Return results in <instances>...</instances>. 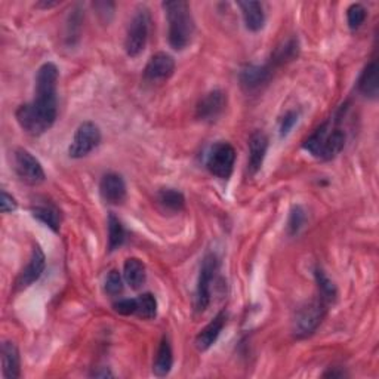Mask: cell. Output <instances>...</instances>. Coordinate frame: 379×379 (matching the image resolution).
Listing matches in <instances>:
<instances>
[{"label":"cell","instance_id":"1","mask_svg":"<svg viewBox=\"0 0 379 379\" xmlns=\"http://www.w3.org/2000/svg\"><path fill=\"white\" fill-rule=\"evenodd\" d=\"M163 9L167 18V40L175 51L186 49L194 36V20L190 5L184 0L165 2Z\"/></svg>","mask_w":379,"mask_h":379},{"label":"cell","instance_id":"2","mask_svg":"<svg viewBox=\"0 0 379 379\" xmlns=\"http://www.w3.org/2000/svg\"><path fill=\"white\" fill-rule=\"evenodd\" d=\"M60 72L58 67L53 63H45L40 65L36 75L34 86V101L33 104L44 111L45 115L57 119L58 116V103H57V86H58Z\"/></svg>","mask_w":379,"mask_h":379},{"label":"cell","instance_id":"3","mask_svg":"<svg viewBox=\"0 0 379 379\" xmlns=\"http://www.w3.org/2000/svg\"><path fill=\"white\" fill-rule=\"evenodd\" d=\"M328 305L320 297L302 305L293 320V335L297 338H307L314 333L326 316Z\"/></svg>","mask_w":379,"mask_h":379},{"label":"cell","instance_id":"4","mask_svg":"<svg viewBox=\"0 0 379 379\" xmlns=\"http://www.w3.org/2000/svg\"><path fill=\"white\" fill-rule=\"evenodd\" d=\"M150 32V13L148 9L141 6L138 8L135 15L132 17L128 32L124 37V51L128 57L135 58L141 53L147 45Z\"/></svg>","mask_w":379,"mask_h":379},{"label":"cell","instance_id":"5","mask_svg":"<svg viewBox=\"0 0 379 379\" xmlns=\"http://www.w3.org/2000/svg\"><path fill=\"white\" fill-rule=\"evenodd\" d=\"M15 119L18 122V124L21 126V129L33 136H39L41 134H45L46 131H49L55 120L48 115H45L44 111H40L33 103H27L23 104L17 108L15 111Z\"/></svg>","mask_w":379,"mask_h":379},{"label":"cell","instance_id":"6","mask_svg":"<svg viewBox=\"0 0 379 379\" xmlns=\"http://www.w3.org/2000/svg\"><path fill=\"white\" fill-rule=\"evenodd\" d=\"M236 163V150L229 143H217L210 147L206 159L207 171L217 178L229 179Z\"/></svg>","mask_w":379,"mask_h":379},{"label":"cell","instance_id":"7","mask_svg":"<svg viewBox=\"0 0 379 379\" xmlns=\"http://www.w3.org/2000/svg\"><path fill=\"white\" fill-rule=\"evenodd\" d=\"M13 171L18 178L29 186H39L45 181L46 175L40 162L33 156L30 151L24 148H17L13 151Z\"/></svg>","mask_w":379,"mask_h":379},{"label":"cell","instance_id":"8","mask_svg":"<svg viewBox=\"0 0 379 379\" xmlns=\"http://www.w3.org/2000/svg\"><path fill=\"white\" fill-rule=\"evenodd\" d=\"M101 143V131L94 122H83L76 134L72 144L68 147L70 158L82 159L95 150Z\"/></svg>","mask_w":379,"mask_h":379},{"label":"cell","instance_id":"9","mask_svg":"<svg viewBox=\"0 0 379 379\" xmlns=\"http://www.w3.org/2000/svg\"><path fill=\"white\" fill-rule=\"evenodd\" d=\"M218 270V259L214 254H207L203 258L202 269L199 274V282H198V290H195V308L198 311L203 313L209 302L210 297H212V292H210V286L214 283V278Z\"/></svg>","mask_w":379,"mask_h":379},{"label":"cell","instance_id":"10","mask_svg":"<svg viewBox=\"0 0 379 379\" xmlns=\"http://www.w3.org/2000/svg\"><path fill=\"white\" fill-rule=\"evenodd\" d=\"M227 107V94L215 89L200 98L195 105V117L202 122H215Z\"/></svg>","mask_w":379,"mask_h":379},{"label":"cell","instance_id":"11","mask_svg":"<svg viewBox=\"0 0 379 379\" xmlns=\"http://www.w3.org/2000/svg\"><path fill=\"white\" fill-rule=\"evenodd\" d=\"M175 72V60L166 52H158L148 60L144 68V79L151 83H160L169 79Z\"/></svg>","mask_w":379,"mask_h":379},{"label":"cell","instance_id":"12","mask_svg":"<svg viewBox=\"0 0 379 379\" xmlns=\"http://www.w3.org/2000/svg\"><path fill=\"white\" fill-rule=\"evenodd\" d=\"M45 266H46V257L44 254V250H41L40 246H34L29 264L25 265V269L20 273L17 278L15 289L23 290L32 286L34 282H37L40 276L44 274Z\"/></svg>","mask_w":379,"mask_h":379},{"label":"cell","instance_id":"13","mask_svg":"<svg viewBox=\"0 0 379 379\" xmlns=\"http://www.w3.org/2000/svg\"><path fill=\"white\" fill-rule=\"evenodd\" d=\"M100 194L108 205H122L128 195L124 179L119 174H107L100 182Z\"/></svg>","mask_w":379,"mask_h":379},{"label":"cell","instance_id":"14","mask_svg":"<svg viewBox=\"0 0 379 379\" xmlns=\"http://www.w3.org/2000/svg\"><path fill=\"white\" fill-rule=\"evenodd\" d=\"M273 68L270 65H246L242 68L240 76V85L245 91L248 92H254L258 91L261 86H264L266 82L271 77Z\"/></svg>","mask_w":379,"mask_h":379},{"label":"cell","instance_id":"15","mask_svg":"<svg viewBox=\"0 0 379 379\" xmlns=\"http://www.w3.org/2000/svg\"><path fill=\"white\" fill-rule=\"evenodd\" d=\"M226 313L221 311L218 313L212 320H210L207 325L199 332V335L195 336V348H198L200 353H203V351H207L210 347H212L218 336L221 335L224 326H226Z\"/></svg>","mask_w":379,"mask_h":379},{"label":"cell","instance_id":"16","mask_svg":"<svg viewBox=\"0 0 379 379\" xmlns=\"http://www.w3.org/2000/svg\"><path fill=\"white\" fill-rule=\"evenodd\" d=\"M266 150H269V138L261 131H255L249 138V171L257 174L264 163Z\"/></svg>","mask_w":379,"mask_h":379},{"label":"cell","instance_id":"17","mask_svg":"<svg viewBox=\"0 0 379 379\" xmlns=\"http://www.w3.org/2000/svg\"><path fill=\"white\" fill-rule=\"evenodd\" d=\"M2 368L6 379H18L21 376L20 351L12 341H6L2 345Z\"/></svg>","mask_w":379,"mask_h":379},{"label":"cell","instance_id":"18","mask_svg":"<svg viewBox=\"0 0 379 379\" xmlns=\"http://www.w3.org/2000/svg\"><path fill=\"white\" fill-rule=\"evenodd\" d=\"M357 88L361 95L369 100H376L379 94V77H378V64L376 61L369 63L360 75Z\"/></svg>","mask_w":379,"mask_h":379},{"label":"cell","instance_id":"19","mask_svg":"<svg viewBox=\"0 0 379 379\" xmlns=\"http://www.w3.org/2000/svg\"><path fill=\"white\" fill-rule=\"evenodd\" d=\"M238 8L242 11L243 21L249 32H259L265 24L264 8L259 2H238Z\"/></svg>","mask_w":379,"mask_h":379},{"label":"cell","instance_id":"20","mask_svg":"<svg viewBox=\"0 0 379 379\" xmlns=\"http://www.w3.org/2000/svg\"><path fill=\"white\" fill-rule=\"evenodd\" d=\"M123 278L126 285L131 286V289L134 290L141 289L147 278L146 265L143 264V261H139L138 258L126 259L123 265Z\"/></svg>","mask_w":379,"mask_h":379},{"label":"cell","instance_id":"21","mask_svg":"<svg viewBox=\"0 0 379 379\" xmlns=\"http://www.w3.org/2000/svg\"><path fill=\"white\" fill-rule=\"evenodd\" d=\"M174 366V353H172V347L169 340L163 336V340L160 341V345L158 348V354H156V360L153 363V373L163 378L169 375V372L172 371Z\"/></svg>","mask_w":379,"mask_h":379},{"label":"cell","instance_id":"22","mask_svg":"<svg viewBox=\"0 0 379 379\" xmlns=\"http://www.w3.org/2000/svg\"><path fill=\"white\" fill-rule=\"evenodd\" d=\"M156 200L163 212L167 214H179L186 206L184 195L174 188H162L156 195Z\"/></svg>","mask_w":379,"mask_h":379},{"label":"cell","instance_id":"23","mask_svg":"<svg viewBox=\"0 0 379 379\" xmlns=\"http://www.w3.org/2000/svg\"><path fill=\"white\" fill-rule=\"evenodd\" d=\"M345 146V134L341 129H333L329 131L325 143H323V147L320 150L319 159L320 160H332L335 159L338 154L344 150Z\"/></svg>","mask_w":379,"mask_h":379},{"label":"cell","instance_id":"24","mask_svg":"<svg viewBox=\"0 0 379 379\" xmlns=\"http://www.w3.org/2000/svg\"><path fill=\"white\" fill-rule=\"evenodd\" d=\"M32 214L34 218L41 221L44 224L52 230V231H60V224H61V214L60 210L55 207L53 205H37L32 207Z\"/></svg>","mask_w":379,"mask_h":379},{"label":"cell","instance_id":"25","mask_svg":"<svg viewBox=\"0 0 379 379\" xmlns=\"http://www.w3.org/2000/svg\"><path fill=\"white\" fill-rule=\"evenodd\" d=\"M298 52H300V45H298V40L297 39H288L286 41H283L282 45L277 46L273 57H271V68L273 67H277V65H282L285 63H289L292 60H295L298 57Z\"/></svg>","mask_w":379,"mask_h":379},{"label":"cell","instance_id":"26","mask_svg":"<svg viewBox=\"0 0 379 379\" xmlns=\"http://www.w3.org/2000/svg\"><path fill=\"white\" fill-rule=\"evenodd\" d=\"M136 300V316L144 320H151L158 316V301L154 295L147 292L139 295Z\"/></svg>","mask_w":379,"mask_h":379},{"label":"cell","instance_id":"27","mask_svg":"<svg viewBox=\"0 0 379 379\" xmlns=\"http://www.w3.org/2000/svg\"><path fill=\"white\" fill-rule=\"evenodd\" d=\"M329 134V122H325L321 126H319V128L308 136L305 139L304 143V148L311 154V156L317 158L319 159V154H320V150L323 147V143H325V139Z\"/></svg>","mask_w":379,"mask_h":379},{"label":"cell","instance_id":"28","mask_svg":"<svg viewBox=\"0 0 379 379\" xmlns=\"http://www.w3.org/2000/svg\"><path fill=\"white\" fill-rule=\"evenodd\" d=\"M314 276H316V282L319 285L320 298L325 302H328V304H332L336 300V295H338L336 286L333 285L332 280L328 277V274L323 271L321 269H316Z\"/></svg>","mask_w":379,"mask_h":379},{"label":"cell","instance_id":"29","mask_svg":"<svg viewBox=\"0 0 379 379\" xmlns=\"http://www.w3.org/2000/svg\"><path fill=\"white\" fill-rule=\"evenodd\" d=\"M124 242V229L115 214L108 215V250L113 252Z\"/></svg>","mask_w":379,"mask_h":379},{"label":"cell","instance_id":"30","mask_svg":"<svg viewBox=\"0 0 379 379\" xmlns=\"http://www.w3.org/2000/svg\"><path fill=\"white\" fill-rule=\"evenodd\" d=\"M366 8L360 4H353L347 9V23L351 30H359L363 25V23L366 21Z\"/></svg>","mask_w":379,"mask_h":379},{"label":"cell","instance_id":"31","mask_svg":"<svg viewBox=\"0 0 379 379\" xmlns=\"http://www.w3.org/2000/svg\"><path fill=\"white\" fill-rule=\"evenodd\" d=\"M305 219H307L305 210L301 206H293L290 210L289 221H288V233L290 236L298 234L300 230L304 227Z\"/></svg>","mask_w":379,"mask_h":379},{"label":"cell","instance_id":"32","mask_svg":"<svg viewBox=\"0 0 379 379\" xmlns=\"http://www.w3.org/2000/svg\"><path fill=\"white\" fill-rule=\"evenodd\" d=\"M123 288V277L120 276V273L116 270L110 271L105 278V292L110 297H117V295H122Z\"/></svg>","mask_w":379,"mask_h":379},{"label":"cell","instance_id":"33","mask_svg":"<svg viewBox=\"0 0 379 379\" xmlns=\"http://www.w3.org/2000/svg\"><path fill=\"white\" fill-rule=\"evenodd\" d=\"M297 122H298V113H297V111H293V110L288 111V113L283 116L282 122H280V136H282V138L286 136L292 131L293 126L297 124Z\"/></svg>","mask_w":379,"mask_h":379},{"label":"cell","instance_id":"34","mask_svg":"<svg viewBox=\"0 0 379 379\" xmlns=\"http://www.w3.org/2000/svg\"><path fill=\"white\" fill-rule=\"evenodd\" d=\"M115 311L122 316H132L136 313V300H120L113 305Z\"/></svg>","mask_w":379,"mask_h":379},{"label":"cell","instance_id":"35","mask_svg":"<svg viewBox=\"0 0 379 379\" xmlns=\"http://www.w3.org/2000/svg\"><path fill=\"white\" fill-rule=\"evenodd\" d=\"M18 205L15 202V199L12 198L11 194H8L5 190L2 191V200H0V209H2L4 214H9L13 212V210H17Z\"/></svg>","mask_w":379,"mask_h":379},{"label":"cell","instance_id":"36","mask_svg":"<svg viewBox=\"0 0 379 379\" xmlns=\"http://www.w3.org/2000/svg\"><path fill=\"white\" fill-rule=\"evenodd\" d=\"M323 376L325 378H344L345 376V372L344 371H336V369H332L326 373H323Z\"/></svg>","mask_w":379,"mask_h":379},{"label":"cell","instance_id":"37","mask_svg":"<svg viewBox=\"0 0 379 379\" xmlns=\"http://www.w3.org/2000/svg\"><path fill=\"white\" fill-rule=\"evenodd\" d=\"M92 376H95V378H107V376H113V373H111L110 371H104V372H94L92 373Z\"/></svg>","mask_w":379,"mask_h":379}]
</instances>
